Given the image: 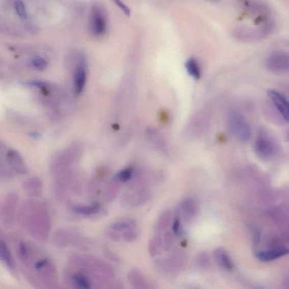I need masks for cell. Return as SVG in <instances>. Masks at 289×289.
<instances>
[{
    "label": "cell",
    "mask_w": 289,
    "mask_h": 289,
    "mask_svg": "<svg viewBox=\"0 0 289 289\" xmlns=\"http://www.w3.org/2000/svg\"><path fill=\"white\" fill-rule=\"evenodd\" d=\"M275 29V24L272 21L258 28L239 26L233 30L232 36L236 40L243 43H254L267 38Z\"/></svg>",
    "instance_id": "6da1fadb"
},
{
    "label": "cell",
    "mask_w": 289,
    "mask_h": 289,
    "mask_svg": "<svg viewBox=\"0 0 289 289\" xmlns=\"http://www.w3.org/2000/svg\"><path fill=\"white\" fill-rule=\"evenodd\" d=\"M228 125L230 132L239 141L245 143L251 136L250 126L244 115L235 110L228 115Z\"/></svg>",
    "instance_id": "7a4b0ae2"
},
{
    "label": "cell",
    "mask_w": 289,
    "mask_h": 289,
    "mask_svg": "<svg viewBox=\"0 0 289 289\" xmlns=\"http://www.w3.org/2000/svg\"><path fill=\"white\" fill-rule=\"evenodd\" d=\"M254 150L257 156L262 160L268 161L272 159L276 154L277 145L271 137L266 133H261L257 137Z\"/></svg>",
    "instance_id": "3957f363"
},
{
    "label": "cell",
    "mask_w": 289,
    "mask_h": 289,
    "mask_svg": "<svg viewBox=\"0 0 289 289\" xmlns=\"http://www.w3.org/2000/svg\"><path fill=\"white\" fill-rule=\"evenodd\" d=\"M267 69L277 74H284L289 70V56L288 52L277 51L272 52L266 61Z\"/></svg>",
    "instance_id": "277c9868"
},
{
    "label": "cell",
    "mask_w": 289,
    "mask_h": 289,
    "mask_svg": "<svg viewBox=\"0 0 289 289\" xmlns=\"http://www.w3.org/2000/svg\"><path fill=\"white\" fill-rule=\"evenodd\" d=\"M267 93L282 119L288 122L289 104L287 98L282 93L273 89H270Z\"/></svg>",
    "instance_id": "5b68a950"
},
{
    "label": "cell",
    "mask_w": 289,
    "mask_h": 289,
    "mask_svg": "<svg viewBox=\"0 0 289 289\" xmlns=\"http://www.w3.org/2000/svg\"><path fill=\"white\" fill-rule=\"evenodd\" d=\"M90 29L93 34L96 36H101L106 32V19L101 10L98 8H94L92 10Z\"/></svg>",
    "instance_id": "8992f818"
},
{
    "label": "cell",
    "mask_w": 289,
    "mask_h": 289,
    "mask_svg": "<svg viewBox=\"0 0 289 289\" xmlns=\"http://www.w3.org/2000/svg\"><path fill=\"white\" fill-rule=\"evenodd\" d=\"M9 164L12 169L20 174H26L28 172L22 157L17 151L9 150L7 154Z\"/></svg>",
    "instance_id": "52a82bcc"
},
{
    "label": "cell",
    "mask_w": 289,
    "mask_h": 289,
    "mask_svg": "<svg viewBox=\"0 0 289 289\" xmlns=\"http://www.w3.org/2000/svg\"><path fill=\"white\" fill-rule=\"evenodd\" d=\"M288 249L285 248H279L267 251L257 252L256 256L262 261H270L275 260L287 255Z\"/></svg>",
    "instance_id": "ba28073f"
},
{
    "label": "cell",
    "mask_w": 289,
    "mask_h": 289,
    "mask_svg": "<svg viewBox=\"0 0 289 289\" xmlns=\"http://www.w3.org/2000/svg\"><path fill=\"white\" fill-rule=\"evenodd\" d=\"M86 81V71L83 63L78 65L74 72V85L77 93L82 92Z\"/></svg>",
    "instance_id": "9c48e42d"
},
{
    "label": "cell",
    "mask_w": 289,
    "mask_h": 289,
    "mask_svg": "<svg viewBox=\"0 0 289 289\" xmlns=\"http://www.w3.org/2000/svg\"><path fill=\"white\" fill-rule=\"evenodd\" d=\"M0 260L9 269H14V261L11 252L8 245L2 240H0Z\"/></svg>",
    "instance_id": "30bf717a"
},
{
    "label": "cell",
    "mask_w": 289,
    "mask_h": 289,
    "mask_svg": "<svg viewBox=\"0 0 289 289\" xmlns=\"http://www.w3.org/2000/svg\"><path fill=\"white\" fill-rule=\"evenodd\" d=\"M214 255L219 264L224 269L231 270L233 268V262L224 249H218L215 251Z\"/></svg>",
    "instance_id": "8fae6325"
},
{
    "label": "cell",
    "mask_w": 289,
    "mask_h": 289,
    "mask_svg": "<svg viewBox=\"0 0 289 289\" xmlns=\"http://www.w3.org/2000/svg\"><path fill=\"white\" fill-rule=\"evenodd\" d=\"M185 68L189 74L194 80H198L201 76V69L197 61L190 58L185 63Z\"/></svg>",
    "instance_id": "7c38bea8"
},
{
    "label": "cell",
    "mask_w": 289,
    "mask_h": 289,
    "mask_svg": "<svg viewBox=\"0 0 289 289\" xmlns=\"http://www.w3.org/2000/svg\"><path fill=\"white\" fill-rule=\"evenodd\" d=\"M100 206L98 204H94L90 206H73L72 208L76 213L83 215H91L96 214L100 209Z\"/></svg>",
    "instance_id": "4fadbf2b"
},
{
    "label": "cell",
    "mask_w": 289,
    "mask_h": 289,
    "mask_svg": "<svg viewBox=\"0 0 289 289\" xmlns=\"http://www.w3.org/2000/svg\"><path fill=\"white\" fill-rule=\"evenodd\" d=\"M72 281L73 282V285L77 287L85 289L91 288L90 281L82 273L73 274L72 276Z\"/></svg>",
    "instance_id": "5bb4252c"
},
{
    "label": "cell",
    "mask_w": 289,
    "mask_h": 289,
    "mask_svg": "<svg viewBox=\"0 0 289 289\" xmlns=\"http://www.w3.org/2000/svg\"><path fill=\"white\" fill-rule=\"evenodd\" d=\"M136 227V223L134 220H126V221L119 222L114 223L112 225L111 229L118 232L127 229H135Z\"/></svg>",
    "instance_id": "9a60e30c"
},
{
    "label": "cell",
    "mask_w": 289,
    "mask_h": 289,
    "mask_svg": "<svg viewBox=\"0 0 289 289\" xmlns=\"http://www.w3.org/2000/svg\"><path fill=\"white\" fill-rule=\"evenodd\" d=\"M25 186L27 191L31 194L37 195V194L40 192L41 183L38 179H31L26 182Z\"/></svg>",
    "instance_id": "2e32d148"
},
{
    "label": "cell",
    "mask_w": 289,
    "mask_h": 289,
    "mask_svg": "<svg viewBox=\"0 0 289 289\" xmlns=\"http://www.w3.org/2000/svg\"><path fill=\"white\" fill-rule=\"evenodd\" d=\"M133 170L131 168H127L119 172L115 176V180L120 182H127L132 178Z\"/></svg>",
    "instance_id": "e0dca14e"
},
{
    "label": "cell",
    "mask_w": 289,
    "mask_h": 289,
    "mask_svg": "<svg viewBox=\"0 0 289 289\" xmlns=\"http://www.w3.org/2000/svg\"><path fill=\"white\" fill-rule=\"evenodd\" d=\"M32 65L33 66L39 70H44L46 69L47 66H48V64H47L46 61L40 56H35L32 59Z\"/></svg>",
    "instance_id": "ac0fdd59"
},
{
    "label": "cell",
    "mask_w": 289,
    "mask_h": 289,
    "mask_svg": "<svg viewBox=\"0 0 289 289\" xmlns=\"http://www.w3.org/2000/svg\"><path fill=\"white\" fill-rule=\"evenodd\" d=\"M14 8L19 17L22 19H27L28 17L27 12L24 3L21 1L15 2Z\"/></svg>",
    "instance_id": "d6986e66"
},
{
    "label": "cell",
    "mask_w": 289,
    "mask_h": 289,
    "mask_svg": "<svg viewBox=\"0 0 289 289\" xmlns=\"http://www.w3.org/2000/svg\"><path fill=\"white\" fill-rule=\"evenodd\" d=\"M138 234L136 232L135 229H130L125 232L123 235V239L127 242H132L137 239Z\"/></svg>",
    "instance_id": "ffe728a7"
},
{
    "label": "cell",
    "mask_w": 289,
    "mask_h": 289,
    "mask_svg": "<svg viewBox=\"0 0 289 289\" xmlns=\"http://www.w3.org/2000/svg\"><path fill=\"white\" fill-rule=\"evenodd\" d=\"M114 2L117 4V6L122 10L125 15H127V16H129L130 14V9L126 6L123 2L121 1V0H114Z\"/></svg>",
    "instance_id": "44dd1931"
},
{
    "label": "cell",
    "mask_w": 289,
    "mask_h": 289,
    "mask_svg": "<svg viewBox=\"0 0 289 289\" xmlns=\"http://www.w3.org/2000/svg\"><path fill=\"white\" fill-rule=\"evenodd\" d=\"M180 229V220L178 218L176 219L175 220L174 224L173 226V230L175 234H178L179 232Z\"/></svg>",
    "instance_id": "7402d4cb"
}]
</instances>
